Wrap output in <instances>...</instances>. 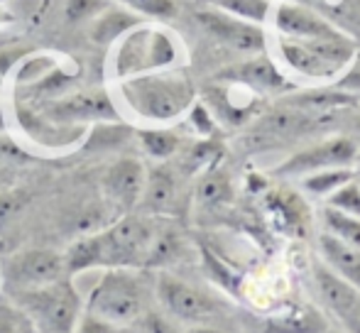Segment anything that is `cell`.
<instances>
[{
  "mask_svg": "<svg viewBox=\"0 0 360 333\" xmlns=\"http://www.w3.org/2000/svg\"><path fill=\"white\" fill-rule=\"evenodd\" d=\"M348 326V333H360V319H353V321H343Z\"/></svg>",
  "mask_w": 360,
  "mask_h": 333,
  "instance_id": "obj_36",
  "label": "cell"
},
{
  "mask_svg": "<svg viewBox=\"0 0 360 333\" xmlns=\"http://www.w3.org/2000/svg\"><path fill=\"white\" fill-rule=\"evenodd\" d=\"M140 143L155 159H167L179 152V135L172 130H140Z\"/></svg>",
  "mask_w": 360,
  "mask_h": 333,
  "instance_id": "obj_24",
  "label": "cell"
},
{
  "mask_svg": "<svg viewBox=\"0 0 360 333\" xmlns=\"http://www.w3.org/2000/svg\"><path fill=\"white\" fill-rule=\"evenodd\" d=\"M49 113L57 120H115V108L103 91L74 93L64 100L52 103Z\"/></svg>",
  "mask_w": 360,
  "mask_h": 333,
  "instance_id": "obj_17",
  "label": "cell"
},
{
  "mask_svg": "<svg viewBox=\"0 0 360 333\" xmlns=\"http://www.w3.org/2000/svg\"><path fill=\"white\" fill-rule=\"evenodd\" d=\"M64 265L69 272H79L86 267L101 265V248H98V235L94 238H84L69 250V255L64 257Z\"/></svg>",
  "mask_w": 360,
  "mask_h": 333,
  "instance_id": "obj_25",
  "label": "cell"
},
{
  "mask_svg": "<svg viewBox=\"0 0 360 333\" xmlns=\"http://www.w3.org/2000/svg\"><path fill=\"white\" fill-rule=\"evenodd\" d=\"M356 103H358V96L348 93L343 89H309V91L285 96V100H282V105H287V108L314 115L319 120L331 118V115L341 113V110L353 108Z\"/></svg>",
  "mask_w": 360,
  "mask_h": 333,
  "instance_id": "obj_14",
  "label": "cell"
},
{
  "mask_svg": "<svg viewBox=\"0 0 360 333\" xmlns=\"http://www.w3.org/2000/svg\"><path fill=\"white\" fill-rule=\"evenodd\" d=\"M211 8L223 10L228 15H236L240 20H248V22L262 25L267 22L272 13V3L270 0H209Z\"/></svg>",
  "mask_w": 360,
  "mask_h": 333,
  "instance_id": "obj_23",
  "label": "cell"
},
{
  "mask_svg": "<svg viewBox=\"0 0 360 333\" xmlns=\"http://www.w3.org/2000/svg\"><path fill=\"white\" fill-rule=\"evenodd\" d=\"M356 166L360 169V143H358V152H356Z\"/></svg>",
  "mask_w": 360,
  "mask_h": 333,
  "instance_id": "obj_37",
  "label": "cell"
},
{
  "mask_svg": "<svg viewBox=\"0 0 360 333\" xmlns=\"http://www.w3.org/2000/svg\"><path fill=\"white\" fill-rule=\"evenodd\" d=\"M135 13H143L147 18H174L176 3L174 0H120Z\"/></svg>",
  "mask_w": 360,
  "mask_h": 333,
  "instance_id": "obj_28",
  "label": "cell"
},
{
  "mask_svg": "<svg viewBox=\"0 0 360 333\" xmlns=\"http://www.w3.org/2000/svg\"><path fill=\"white\" fill-rule=\"evenodd\" d=\"M228 81H238L243 86H248L250 91H255L257 96L262 93H277V91H287L289 81L285 79V74L262 54H255L248 62L233 67L231 72H226Z\"/></svg>",
  "mask_w": 360,
  "mask_h": 333,
  "instance_id": "obj_15",
  "label": "cell"
},
{
  "mask_svg": "<svg viewBox=\"0 0 360 333\" xmlns=\"http://www.w3.org/2000/svg\"><path fill=\"white\" fill-rule=\"evenodd\" d=\"M338 89L348 91V93H356L360 96V62L356 64H348L346 72H343V77L338 79Z\"/></svg>",
  "mask_w": 360,
  "mask_h": 333,
  "instance_id": "obj_32",
  "label": "cell"
},
{
  "mask_svg": "<svg viewBox=\"0 0 360 333\" xmlns=\"http://www.w3.org/2000/svg\"><path fill=\"white\" fill-rule=\"evenodd\" d=\"M280 57L292 72L299 77L323 81V79L341 77L346 67L353 62V42L346 39V34L338 37H319V39H277Z\"/></svg>",
  "mask_w": 360,
  "mask_h": 333,
  "instance_id": "obj_3",
  "label": "cell"
},
{
  "mask_svg": "<svg viewBox=\"0 0 360 333\" xmlns=\"http://www.w3.org/2000/svg\"><path fill=\"white\" fill-rule=\"evenodd\" d=\"M265 206L282 233L292 238H304L311 230V209L292 189H272L265 196Z\"/></svg>",
  "mask_w": 360,
  "mask_h": 333,
  "instance_id": "obj_13",
  "label": "cell"
},
{
  "mask_svg": "<svg viewBox=\"0 0 360 333\" xmlns=\"http://www.w3.org/2000/svg\"><path fill=\"white\" fill-rule=\"evenodd\" d=\"M140 201L150 214H174L176 204H179V184L176 176L169 169L160 166V169L150 171L145 176V189Z\"/></svg>",
  "mask_w": 360,
  "mask_h": 333,
  "instance_id": "obj_19",
  "label": "cell"
},
{
  "mask_svg": "<svg viewBox=\"0 0 360 333\" xmlns=\"http://www.w3.org/2000/svg\"><path fill=\"white\" fill-rule=\"evenodd\" d=\"M189 110H191V120H194V125L199 128V133H204V135L214 133V118H211L209 108H204L201 103H194Z\"/></svg>",
  "mask_w": 360,
  "mask_h": 333,
  "instance_id": "obj_34",
  "label": "cell"
},
{
  "mask_svg": "<svg viewBox=\"0 0 360 333\" xmlns=\"http://www.w3.org/2000/svg\"><path fill=\"white\" fill-rule=\"evenodd\" d=\"M326 206L343 211V214L360 216V179L358 176H353L351 181L338 186L336 191H331V194L326 196Z\"/></svg>",
  "mask_w": 360,
  "mask_h": 333,
  "instance_id": "obj_26",
  "label": "cell"
},
{
  "mask_svg": "<svg viewBox=\"0 0 360 333\" xmlns=\"http://www.w3.org/2000/svg\"><path fill=\"white\" fill-rule=\"evenodd\" d=\"M115 333H138V331H135V329H123V331H120V329H115Z\"/></svg>",
  "mask_w": 360,
  "mask_h": 333,
  "instance_id": "obj_38",
  "label": "cell"
},
{
  "mask_svg": "<svg viewBox=\"0 0 360 333\" xmlns=\"http://www.w3.org/2000/svg\"><path fill=\"white\" fill-rule=\"evenodd\" d=\"M157 299L172 316L181 321H191V324H206L221 311V304L214 294L174 275L157 277Z\"/></svg>",
  "mask_w": 360,
  "mask_h": 333,
  "instance_id": "obj_7",
  "label": "cell"
},
{
  "mask_svg": "<svg viewBox=\"0 0 360 333\" xmlns=\"http://www.w3.org/2000/svg\"><path fill=\"white\" fill-rule=\"evenodd\" d=\"M128 105L145 120L169 123L194 105V86L186 77L174 72H147L128 77L123 84Z\"/></svg>",
  "mask_w": 360,
  "mask_h": 333,
  "instance_id": "obj_1",
  "label": "cell"
},
{
  "mask_svg": "<svg viewBox=\"0 0 360 333\" xmlns=\"http://www.w3.org/2000/svg\"><path fill=\"white\" fill-rule=\"evenodd\" d=\"M314 285H316L328 311H333L341 321L360 319V289L356 285L328 270L323 262L314 265Z\"/></svg>",
  "mask_w": 360,
  "mask_h": 333,
  "instance_id": "obj_12",
  "label": "cell"
},
{
  "mask_svg": "<svg viewBox=\"0 0 360 333\" xmlns=\"http://www.w3.org/2000/svg\"><path fill=\"white\" fill-rule=\"evenodd\" d=\"M186 333H223V331H218V329H214V326L204 324V326H194V329H189Z\"/></svg>",
  "mask_w": 360,
  "mask_h": 333,
  "instance_id": "obj_35",
  "label": "cell"
},
{
  "mask_svg": "<svg viewBox=\"0 0 360 333\" xmlns=\"http://www.w3.org/2000/svg\"><path fill=\"white\" fill-rule=\"evenodd\" d=\"M204 260H206V270H211V277H214L218 285L226 287V289H231V292H238V287H240V277L233 275L231 267L223 265V262L211 255L209 250H204Z\"/></svg>",
  "mask_w": 360,
  "mask_h": 333,
  "instance_id": "obj_29",
  "label": "cell"
},
{
  "mask_svg": "<svg viewBox=\"0 0 360 333\" xmlns=\"http://www.w3.org/2000/svg\"><path fill=\"white\" fill-rule=\"evenodd\" d=\"M196 22L201 25L204 32H209L211 37L218 39L226 47L236 49L243 54H262L267 47V37L262 25L248 22L236 15H228L223 10L206 8L196 13Z\"/></svg>",
  "mask_w": 360,
  "mask_h": 333,
  "instance_id": "obj_9",
  "label": "cell"
},
{
  "mask_svg": "<svg viewBox=\"0 0 360 333\" xmlns=\"http://www.w3.org/2000/svg\"><path fill=\"white\" fill-rule=\"evenodd\" d=\"M157 230L152 223L138 216L118 221L110 226L105 233L98 235L101 248V265L108 267H130V265H145L150 245L155 240Z\"/></svg>",
  "mask_w": 360,
  "mask_h": 333,
  "instance_id": "obj_6",
  "label": "cell"
},
{
  "mask_svg": "<svg viewBox=\"0 0 360 333\" xmlns=\"http://www.w3.org/2000/svg\"><path fill=\"white\" fill-rule=\"evenodd\" d=\"M358 143L346 135L326 138L309 148L294 152L275 169L277 176H307L311 171L331 169V166H356Z\"/></svg>",
  "mask_w": 360,
  "mask_h": 333,
  "instance_id": "obj_8",
  "label": "cell"
},
{
  "mask_svg": "<svg viewBox=\"0 0 360 333\" xmlns=\"http://www.w3.org/2000/svg\"><path fill=\"white\" fill-rule=\"evenodd\" d=\"M15 299L37 333H74L79 324L81 299L67 280L18 289Z\"/></svg>",
  "mask_w": 360,
  "mask_h": 333,
  "instance_id": "obj_4",
  "label": "cell"
},
{
  "mask_svg": "<svg viewBox=\"0 0 360 333\" xmlns=\"http://www.w3.org/2000/svg\"><path fill=\"white\" fill-rule=\"evenodd\" d=\"M130 326H135L138 333H176V329L169 324V321L162 319L160 314H152V311H145V314Z\"/></svg>",
  "mask_w": 360,
  "mask_h": 333,
  "instance_id": "obj_30",
  "label": "cell"
},
{
  "mask_svg": "<svg viewBox=\"0 0 360 333\" xmlns=\"http://www.w3.org/2000/svg\"><path fill=\"white\" fill-rule=\"evenodd\" d=\"M319 218H321L323 233L333 235V238L360 250V216L343 214V211L331 209V206H323Z\"/></svg>",
  "mask_w": 360,
  "mask_h": 333,
  "instance_id": "obj_20",
  "label": "cell"
},
{
  "mask_svg": "<svg viewBox=\"0 0 360 333\" xmlns=\"http://www.w3.org/2000/svg\"><path fill=\"white\" fill-rule=\"evenodd\" d=\"M181 47L165 30H138L123 42L118 54L120 77H138L147 72H160L179 59Z\"/></svg>",
  "mask_w": 360,
  "mask_h": 333,
  "instance_id": "obj_5",
  "label": "cell"
},
{
  "mask_svg": "<svg viewBox=\"0 0 360 333\" xmlns=\"http://www.w3.org/2000/svg\"><path fill=\"white\" fill-rule=\"evenodd\" d=\"M353 176H356V169H353V166H331V169L311 171V174L302 176V186L307 194L326 199L331 191H336L338 186L351 181Z\"/></svg>",
  "mask_w": 360,
  "mask_h": 333,
  "instance_id": "obj_22",
  "label": "cell"
},
{
  "mask_svg": "<svg viewBox=\"0 0 360 333\" xmlns=\"http://www.w3.org/2000/svg\"><path fill=\"white\" fill-rule=\"evenodd\" d=\"M231 199H233L231 176L223 169L209 166L206 174L199 179V186H196V201H199L201 206H221V204H228Z\"/></svg>",
  "mask_w": 360,
  "mask_h": 333,
  "instance_id": "obj_21",
  "label": "cell"
},
{
  "mask_svg": "<svg viewBox=\"0 0 360 333\" xmlns=\"http://www.w3.org/2000/svg\"><path fill=\"white\" fill-rule=\"evenodd\" d=\"M115 329H120V326H113L86 311L84 316H79V324H76L74 333H115Z\"/></svg>",
  "mask_w": 360,
  "mask_h": 333,
  "instance_id": "obj_31",
  "label": "cell"
},
{
  "mask_svg": "<svg viewBox=\"0 0 360 333\" xmlns=\"http://www.w3.org/2000/svg\"><path fill=\"white\" fill-rule=\"evenodd\" d=\"M272 25L280 32V37L292 39H319L341 34L326 18L302 3H280L272 10Z\"/></svg>",
  "mask_w": 360,
  "mask_h": 333,
  "instance_id": "obj_11",
  "label": "cell"
},
{
  "mask_svg": "<svg viewBox=\"0 0 360 333\" xmlns=\"http://www.w3.org/2000/svg\"><path fill=\"white\" fill-rule=\"evenodd\" d=\"M64 257L52 250H25L5 262V280L18 289L57 282L64 277Z\"/></svg>",
  "mask_w": 360,
  "mask_h": 333,
  "instance_id": "obj_10",
  "label": "cell"
},
{
  "mask_svg": "<svg viewBox=\"0 0 360 333\" xmlns=\"http://www.w3.org/2000/svg\"><path fill=\"white\" fill-rule=\"evenodd\" d=\"M316 243H319V255H321L323 265L360 289V250L343 243V240L333 238V235H328V233L319 235Z\"/></svg>",
  "mask_w": 360,
  "mask_h": 333,
  "instance_id": "obj_18",
  "label": "cell"
},
{
  "mask_svg": "<svg viewBox=\"0 0 360 333\" xmlns=\"http://www.w3.org/2000/svg\"><path fill=\"white\" fill-rule=\"evenodd\" d=\"M86 311L113 326H130L147 311V289L135 272L110 267L91 289Z\"/></svg>",
  "mask_w": 360,
  "mask_h": 333,
  "instance_id": "obj_2",
  "label": "cell"
},
{
  "mask_svg": "<svg viewBox=\"0 0 360 333\" xmlns=\"http://www.w3.org/2000/svg\"><path fill=\"white\" fill-rule=\"evenodd\" d=\"M0 333H34V326L20 306L0 304Z\"/></svg>",
  "mask_w": 360,
  "mask_h": 333,
  "instance_id": "obj_27",
  "label": "cell"
},
{
  "mask_svg": "<svg viewBox=\"0 0 360 333\" xmlns=\"http://www.w3.org/2000/svg\"><path fill=\"white\" fill-rule=\"evenodd\" d=\"M145 176H147V171L143 162H138V159H133V157L120 159V162H115L108 169V174H105V191H108V196L118 206L130 209V206L138 204L140 196H143Z\"/></svg>",
  "mask_w": 360,
  "mask_h": 333,
  "instance_id": "obj_16",
  "label": "cell"
},
{
  "mask_svg": "<svg viewBox=\"0 0 360 333\" xmlns=\"http://www.w3.org/2000/svg\"><path fill=\"white\" fill-rule=\"evenodd\" d=\"M101 8V0H69L67 3V15L69 20H81L86 15L96 13Z\"/></svg>",
  "mask_w": 360,
  "mask_h": 333,
  "instance_id": "obj_33",
  "label": "cell"
}]
</instances>
